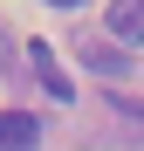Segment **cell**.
Masks as SVG:
<instances>
[{
  "mask_svg": "<svg viewBox=\"0 0 144 151\" xmlns=\"http://www.w3.org/2000/svg\"><path fill=\"white\" fill-rule=\"evenodd\" d=\"M76 55H82V69L110 76V83H124V76H137V69H130V48H124V41H82Z\"/></svg>",
  "mask_w": 144,
  "mask_h": 151,
  "instance_id": "cell-1",
  "label": "cell"
},
{
  "mask_svg": "<svg viewBox=\"0 0 144 151\" xmlns=\"http://www.w3.org/2000/svg\"><path fill=\"white\" fill-rule=\"evenodd\" d=\"M0 151H41V117L0 110Z\"/></svg>",
  "mask_w": 144,
  "mask_h": 151,
  "instance_id": "cell-2",
  "label": "cell"
},
{
  "mask_svg": "<svg viewBox=\"0 0 144 151\" xmlns=\"http://www.w3.org/2000/svg\"><path fill=\"white\" fill-rule=\"evenodd\" d=\"M103 28H110V41H124V48H137V41H144V0H110Z\"/></svg>",
  "mask_w": 144,
  "mask_h": 151,
  "instance_id": "cell-3",
  "label": "cell"
},
{
  "mask_svg": "<svg viewBox=\"0 0 144 151\" xmlns=\"http://www.w3.org/2000/svg\"><path fill=\"white\" fill-rule=\"evenodd\" d=\"M28 62H34V76H41V89L55 96V103H69V96H76V83L62 76V62H55V48H48V41H34V48H28Z\"/></svg>",
  "mask_w": 144,
  "mask_h": 151,
  "instance_id": "cell-4",
  "label": "cell"
},
{
  "mask_svg": "<svg viewBox=\"0 0 144 151\" xmlns=\"http://www.w3.org/2000/svg\"><path fill=\"white\" fill-rule=\"evenodd\" d=\"M48 7H82V0H48Z\"/></svg>",
  "mask_w": 144,
  "mask_h": 151,
  "instance_id": "cell-5",
  "label": "cell"
},
{
  "mask_svg": "<svg viewBox=\"0 0 144 151\" xmlns=\"http://www.w3.org/2000/svg\"><path fill=\"white\" fill-rule=\"evenodd\" d=\"M0 62H7V41H0Z\"/></svg>",
  "mask_w": 144,
  "mask_h": 151,
  "instance_id": "cell-6",
  "label": "cell"
}]
</instances>
